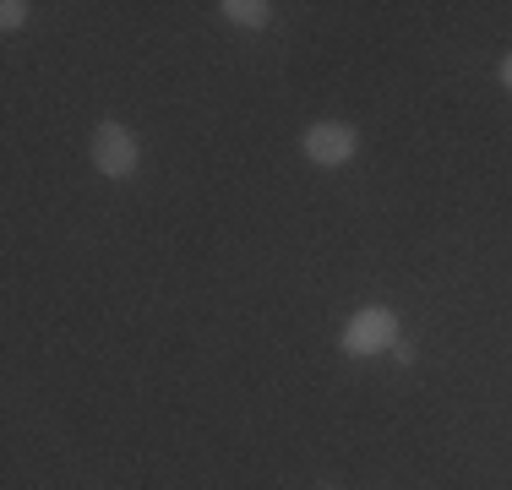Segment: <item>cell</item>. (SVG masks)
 Listing matches in <instances>:
<instances>
[{
    "label": "cell",
    "instance_id": "1",
    "mask_svg": "<svg viewBox=\"0 0 512 490\" xmlns=\"http://www.w3.org/2000/svg\"><path fill=\"white\" fill-rule=\"evenodd\" d=\"M338 349L344 354H387V349H398V316L387 311V305H365V311H355L344 322Z\"/></svg>",
    "mask_w": 512,
    "mask_h": 490
},
{
    "label": "cell",
    "instance_id": "2",
    "mask_svg": "<svg viewBox=\"0 0 512 490\" xmlns=\"http://www.w3.org/2000/svg\"><path fill=\"white\" fill-rule=\"evenodd\" d=\"M93 164H99V175H109V180H131V175H137L142 142L131 137V126L104 120V126L93 131Z\"/></svg>",
    "mask_w": 512,
    "mask_h": 490
},
{
    "label": "cell",
    "instance_id": "3",
    "mask_svg": "<svg viewBox=\"0 0 512 490\" xmlns=\"http://www.w3.org/2000/svg\"><path fill=\"white\" fill-rule=\"evenodd\" d=\"M300 147H306V158H311V164L338 169V164H349V158H355L360 131H355V126H344V120H316V126H306V137H300Z\"/></svg>",
    "mask_w": 512,
    "mask_h": 490
},
{
    "label": "cell",
    "instance_id": "4",
    "mask_svg": "<svg viewBox=\"0 0 512 490\" xmlns=\"http://www.w3.org/2000/svg\"><path fill=\"white\" fill-rule=\"evenodd\" d=\"M218 11H224L235 28H267V17H273V6H267V0H224Z\"/></svg>",
    "mask_w": 512,
    "mask_h": 490
},
{
    "label": "cell",
    "instance_id": "5",
    "mask_svg": "<svg viewBox=\"0 0 512 490\" xmlns=\"http://www.w3.org/2000/svg\"><path fill=\"white\" fill-rule=\"evenodd\" d=\"M22 22H28V6H22V0H6V6H0V28L17 33Z\"/></svg>",
    "mask_w": 512,
    "mask_h": 490
},
{
    "label": "cell",
    "instance_id": "6",
    "mask_svg": "<svg viewBox=\"0 0 512 490\" xmlns=\"http://www.w3.org/2000/svg\"><path fill=\"white\" fill-rule=\"evenodd\" d=\"M502 88H507V93H512V55H507V60H502Z\"/></svg>",
    "mask_w": 512,
    "mask_h": 490
}]
</instances>
